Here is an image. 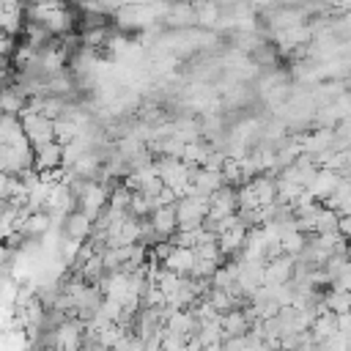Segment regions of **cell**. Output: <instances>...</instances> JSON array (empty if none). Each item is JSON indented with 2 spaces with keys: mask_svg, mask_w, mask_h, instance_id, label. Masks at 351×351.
<instances>
[{
  "mask_svg": "<svg viewBox=\"0 0 351 351\" xmlns=\"http://www.w3.org/2000/svg\"><path fill=\"white\" fill-rule=\"evenodd\" d=\"M176 208V230H197L208 214V197L186 195L173 203Z\"/></svg>",
  "mask_w": 351,
  "mask_h": 351,
  "instance_id": "cell-1",
  "label": "cell"
},
{
  "mask_svg": "<svg viewBox=\"0 0 351 351\" xmlns=\"http://www.w3.org/2000/svg\"><path fill=\"white\" fill-rule=\"evenodd\" d=\"M107 195H110V189L99 178L96 181H85V186H82V192L77 197V211H82L90 222H96V217L107 206Z\"/></svg>",
  "mask_w": 351,
  "mask_h": 351,
  "instance_id": "cell-2",
  "label": "cell"
},
{
  "mask_svg": "<svg viewBox=\"0 0 351 351\" xmlns=\"http://www.w3.org/2000/svg\"><path fill=\"white\" fill-rule=\"evenodd\" d=\"M19 126H22V132H25L30 148L55 140V134H52V121L44 118L41 112H22V115H19Z\"/></svg>",
  "mask_w": 351,
  "mask_h": 351,
  "instance_id": "cell-3",
  "label": "cell"
},
{
  "mask_svg": "<svg viewBox=\"0 0 351 351\" xmlns=\"http://www.w3.org/2000/svg\"><path fill=\"white\" fill-rule=\"evenodd\" d=\"M293 263H296V258H291V255H277V258L266 261L263 271H261V285H285V282H291Z\"/></svg>",
  "mask_w": 351,
  "mask_h": 351,
  "instance_id": "cell-4",
  "label": "cell"
},
{
  "mask_svg": "<svg viewBox=\"0 0 351 351\" xmlns=\"http://www.w3.org/2000/svg\"><path fill=\"white\" fill-rule=\"evenodd\" d=\"M82 346V321H63L52 332V348L55 351H80Z\"/></svg>",
  "mask_w": 351,
  "mask_h": 351,
  "instance_id": "cell-5",
  "label": "cell"
},
{
  "mask_svg": "<svg viewBox=\"0 0 351 351\" xmlns=\"http://www.w3.org/2000/svg\"><path fill=\"white\" fill-rule=\"evenodd\" d=\"M340 173H335V170H326V167H318V173L313 176V181H310V186H307V192H310V197L315 200V203H321V200H326L335 189H337V184H340Z\"/></svg>",
  "mask_w": 351,
  "mask_h": 351,
  "instance_id": "cell-6",
  "label": "cell"
},
{
  "mask_svg": "<svg viewBox=\"0 0 351 351\" xmlns=\"http://www.w3.org/2000/svg\"><path fill=\"white\" fill-rule=\"evenodd\" d=\"M236 211V189L233 186H219L217 192L208 195V219H222Z\"/></svg>",
  "mask_w": 351,
  "mask_h": 351,
  "instance_id": "cell-7",
  "label": "cell"
},
{
  "mask_svg": "<svg viewBox=\"0 0 351 351\" xmlns=\"http://www.w3.org/2000/svg\"><path fill=\"white\" fill-rule=\"evenodd\" d=\"M277 44H280V52H291V49H302L313 41V33H310V25H293V27H285V30H277L274 33Z\"/></svg>",
  "mask_w": 351,
  "mask_h": 351,
  "instance_id": "cell-8",
  "label": "cell"
},
{
  "mask_svg": "<svg viewBox=\"0 0 351 351\" xmlns=\"http://www.w3.org/2000/svg\"><path fill=\"white\" fill-rule=\"evenodd\" d=\"M159 266L167 269V271H173V274H178V277H189V271L195 266V252L189 247H173L170 255Z\"/></svg>",
  "mask_w": 351,
  "mask_h": 351,
  "instance_id": "cell-9",
  "label": "cell"
},
{
  "mask_svg": "<svg viewBox=\"0 0 351 351\" xmlns=\"http://www.w3.org/2000/svg\"><path fill=\"white\" fill-rule=\"evenodd\" d=\"M55 167H60V145L55 140L44 143V145H36L33 148V170L47 173V170H55Z\"/></svg>",
  "mask_w": 351,
  "mask_h": 351,
  "instance_id": "cell-10",
  "label": "cell"
},
{
  "mask_svg": "<svg viewBox=\"0 0 351 351\" xmlns=\"http://www.w3.org/2000/svg\"><path fill=\"white\" fill-rule=\"evenodd\" d=\"M148 222L159 239H170L176 233V208L173 206H156L148 214Z\"/></svg>",
  "mask_w": 351,
  "mask_h": 351,
  "instance_id": "cell-11",
  "label": "cell"
},
{
  "mask_svg": "<svg viewBox=\"0 0 351 351\" xmlns=\"http://www.w3.org/2000/svg\"><path fill=\"white\" fill-rule=\"evenodd\" d=\"M244 236H247V228H244L241 222H236L233 228L222 230V233L217 236V247H219V252L228 255V258H236V255L241 252V247H244Z\"/></svg>",
  "mask_w": 351,
  "mask_h": 351,
  "instance_id": "cell-12",
  "label": "cell"
},
{
  "mask_svg": "<svg viewBox=\"0 0 351 351\" xmlns=\"http://www.w3.org/2000/svg\"><path fill=\"white\" fill-rule=\"evenodd\" d=\"M93 233V222L82 214V211H71L63 219V239H74V241H85Z\"/></svg>",
  "mask_w": 351,
  "mask_h": 351,
  "instance_id": "cell-13",
  "label": "cell"
},
{
  "mask_svg": "<svg viewBox=\"0 0 351 351\" xmlns=\"http://www.w3.org/2000/svg\"><path fill=\"white\" fill-rule=\"evenodd\" d=\"M165 329L181 335V337H195V332H197V318H195V313L186 310V307H184V310H173V313L167 315V321H165Z\"/></svg>",
  "mask_w": 351,
  "mask_h": 351,
  "instance_id": "cell-14",
  "label": "cell"
},
{
  "mask_svg": "<svg viewBox=\"0 0 351 351\" xmlns=\"http://www.w3.org/2000/svg\"><path fill=\"white\" fill-rule=\"evenodd\" d=\"M219 326H222V337H236V335H244L250 329V318L244 310L233 307V310L219 315Z\"/></svg>",
  "mask_w": 351,
  "mask_h": 351,
  "instance_id": "cell-15",
  "label": "cell"
},
{
  "mask_svg": "<svg viewBox=\"0 0 351 351\" xmlns=\"http://www.w3.org/2000/svg\"><path fill=\"white\" fill-rule=\"evenodd\" d=\"M162 22H167L170 27H189V25H195L192 3H189V0H176V3L167 8V14H165Z\"/></svg>",
  "mask_w": 351,
  "mask_h": 351,
  "instance_id": "cell-16",
  "label": "cell"
},
{
  "mask_svg": "<svg viewBox=\"0 0 351 351\" xmlns=\"http://www.w3.org/2000/svg\"><path fill=\"white\" fill-rule=\"evenodd\" d=\"M49 228H52V222H49L47 211H33L25 219V225H22L19 233H22V239H44L49 233Z\"/></svg>",
  "mask_w": 351,
  "mask_h": 351,
  "instance_id": "cell-17",
  "label": "cell"
},
{
  "mask_svg": "<svg viewBox=\"0 0 351 351\" xmlns=\"http://www.w3.org/2000/svg\"><path fill=\"white\" fill-rule=\"evenodd\" d=\"M192 11H195V25L211 27V25H217L222 8L217 0H192Z\"/></svg>",
  "mask_w": 351,
  "mask_h": 351,
  "instance_id": "cell-18",
  "label": "cell"
},
{
  "mask_svg": "<svg viewBox=\"0 0 351 351\" xmlns=\"http://www.w3.org/2000/svg\"><path fill=\"white\" fill-rule=\"evenodd\" d=\"M22 107H25V96L19 88H14V85L0 88V115H16L19 118Z\"/></svg>",
  "mask_w": 351,
  "mask_h": 351,
  "instance_id": "cell-19",
  "label": "cell"
},
{
  "mask_svg": "<svg viewBox=\"0 0 351 351\" xmlns=\"http://www.w3.org/2000/svg\"><path fill=\"white\" fill-rule=\"evenodd\" d=\"M269 22L277 30H285V27H293V25H304V11L302 8H277L269 14Z\"/></svg>",
  "mask_w": 351,
  "mask_h": 351,
  "instance_id": "cell-20",
  "label": "cell"
},
{
  "mask_svg": "<svg viewBox=\"0 0 351 351\" xmlns=\"http://www.w3.org/2000/svg\"><path fill=\"white\" fill-rule=\"evenodd\" d=\"M252 189H255V197H258V206H269L277 200V192H274V176H255L250 178Z\"/></svg>",
  "mask_w": 351,
  "mask_h": 351,
  "instance_id": "cell-21",
  "label": "cell"
},
{
  "mask_svg": "<svg viewBox=\"0 0 351 351\" xmlns=\"http://www.w3.org/2000/svg\"><path fill=\"white\" fill-rule=\"evenodd\" d=\"M304 244H307V236L299 233V230H282L280 233V250H282V255L299 258V252L304 250Z\"/></svg>",
  "mask_w": 351,
  "mask_h": 351,
  "instance_id": "cell-22",
  "label": "cell"
},
{
  "mask_svg": "<svg viewBox=\"0 0 351 351\" xmlns=\"http://www.w3.org/2000/svg\"><path fill=\"white\" fill-rule=\"evenodd\" d=\"M313 233H337V211L321 206L313 219Z\"/></svg>",
  "mask_w": 351,
  "mask_h": 351,
  "instance_id": "cell-23",
  "label": "cell"
},
{
  "mask_svg": "<svg viewBox=\"0 0 351 351\" xmlns=\"http://www.w3.org/2000/svg\"><path fill=\"white\" fill-rule=\"evenodd\" d=\"M321 302H324V307H326L329 313H348V307H351L348 291H332V288H329V293H326Z\"/></svg>",
  "mask_w": 351,
  "mask_h": 351,
  "instance_id": "cell-24",
  "label": "cell"
},
{
  "mask_svg": "<svg viewBox=\"0 0 351 351\" xmlns=\"http://www.w3.org/2000/svg\"><path fill=\"white\" fill-rule=\"evenodd\" d=\"M107 36H110V27H107V25H104V27H90V30H82V33H80L82 49H99V47H104Z\"/></svg>",
  "mask_w": 351,
  "mask_h": 351,
  "instance_id": "cell-25",
  "label": "cell"
},
{
  "mask_svg": "<svg viewBox=\"0 0 351 351\" xmlns=\"http://www.w3.org/2000/svg\"><path fill=\"white\" fill-rule=\"evenodd\" d=\"M101 271H104V266H101V255H99V252L90 255L85 263H80V277H82L85 282H88V280H99Z\"/></svg>",
  "mask_w": 351,
  "mask_h": 351,
  "instance_id": "cell-26",
  "label": "cell"
},
{
  "mask_svg": "<svg viewBox=\"0 0 351 351\" xmlns=\"http://www.w3.org/2000/svg\"><path fill=\"white\" fill-rule=\"evenodd\" d=\"M129 197H132V192H129L123 184H118V186L110 189V195H107V206H110V208H121V211H126V208H129Z\"/></svg>",
  "mask_w": 351,
  "mask_h": 351,
  "instance_id": "cell-27",
  "label": "cell"
},
{
  "mask_svg": "<svg viewBox=\"0 0 351 351\" xmlns=\"http://www.w3.org/2000/svg\"><path fill=\"white\" fill-rule=\"evenodd\" d=\"M176 200H178V197H176V192H173V189H167V186H162V189H159V195L154 197V208H156V206H173Z\"/></svg>",
  "mask_w": 351,
  "mask_h": 351,
  "instance_id": "cell-28",
  "label": "cell"
},
{
  "mask_svg": "<svg viewBox=\"0 0 351 351\" xmlns=\"http://www.w3.org/2000/svg\"><path fill=\"white\" fill-rule=\"evenodd\" d=\"M348 233H351V219H348V214H337V236L348 239Z\"/></svg>",
  "mask_w": 351,
  "mask_h": 351,
  "instance_id": "cell-29",
  "label": "cell"
},
{
  "mask_svg": "<svg viewBox=\"0 0 351 351\" xmlns=\"http://www.w3.org/2000/svg\"><path fill=\"white\" fill-rule=\"evenodd\" d=\"M156 0H123V5H151Z\"/></svg>",
  "mask_w": 351,
  "mask_h": 351,
  "instance_id": "cell-30",
  "label": "cell"
}]
</instances>
